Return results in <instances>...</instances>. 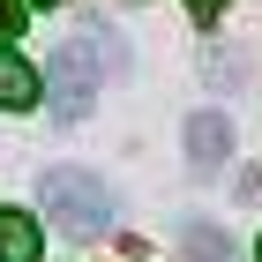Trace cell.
<instances>
[{"mask_svg": "<svg viewBox=\"0 0 262 262\" xmlns=\"http://www.w3.org/2000/svg\"><path fill=\"white\" fill-rule=\"evenodd\" d=\"M255 255H262V247H255Z\"/></svg>", "mask_w": 262, "mask_h": 262, "instance_id": "cell-10", "label": "cell"}, {"mask_svg": "<svg viewBox=\"0 0 262 262\" xmlns=\"http://www.w3.org/2000/svg\"><path fill=\"white\" fill-rule=\"evenodd\" d=\"M38 8H53V0H38Z\"/></svg>", "mask_w": 262, "mask_h": 262, "instance_id": "cell-9", "label": "cell"}, {"mask_svg": "<svg viewBox=\"0 0 262 262\" xmlns=\"http://www.w3.org/2000/svg\"><path fill=\"white\" fill-rule=\"evenodd\" d=\"M98 98V75H90V45H60L53 60H45V105H53V120H82Z\"/></svg>", "mask_w": 262, "mask_h": 262, "instance_id": "cell-2", "label": "cell"}, {"mask_svg": "<svg viewBox=\"0 0 262 262\" xmlns=\"http://www.w3.org/2000/svg\"><path fill=\"white\" fill-rule=\"evenodd\" d=\"M38 68L30 60H15V53H8V38H0V105H8V113H30V105H38Z\"/></svg>", "mask_w": 262, "mask_h": 262, "instance_id": "cell-4", "label": "cell"}, {"mask_svg": "<svg viewBox=\"0 0 262 262\" xmlns=\"http://www.w3.org/2000/svg\"><path fill=\"white\" fill-rule=\"evenodd\" d=\"M23 30V0H0V38H15Z\"/></svg>", "mask_w": 262, "mask_h": 262, "instance_id": "cell-7", "label": "cell"}, {"mask_svg": "<svg viewBox=\"0 0 262 262\" xmlns=\"http://www.w3.org/2000/svg\"><path fill=\"white\" fill-rule=\"evenodd\" d=\"M225 150H232V127H225V113H195L187 120V158H195V172H217Z\"/></svg>", "mask_w": 262, "mask_h": 262, "instance_id": "cell-3", "label": "cell"}, {"mask_svg": "<svg viewBox=\"0 0 262 262\" xmlns=\"http://www.w3.org/2000/svg\"><path fill=\"white\" fill-rule=\"evenodd\" d=\"M187 262H232V240L217 225H187Z\"/></svg>", "mask_w": 262, "mask_h": 262, "instance_id": "cell-6", "label": "cell"}, {"mask_svg": "<svg viewBox=\"0 0 262 262\" xmlns=\"http://www.w3.org/2000/svg\"><path fill=\"white\" fill-rule=\"evenodd\" d=\"M45 217L60 225V232H75V240H98L105 225H113V195H105L98 172H82V165H45Z\"/></svg>", "mask_w": 262, "mask_h": 262, "instance_id": "cell-1", "label": "cell"}, {"mask_svg": "<svg viewBox=\"0 0 262 262\" xmlns=\"http://www.w3.org/2000/svg\"><path fill=\"white\" fill-rule=\"evenodd\" d=\"M187 15H195V23H217V15H225V0H187Z\"/></svg>", "mask_w": 262, "mask_h": 262, "instance_id": "cell-8", "label": "cell"}, {"mask_svg": "<svg viewBox=\"0 0 262 262\" xmlns=\"http://www.w3.org/2000/svg\"><path fill=\"white\" fill-rule=\"evenodd\" d=\"M45 255V232L30 210H0V262H38Z\"/></svg>", "mask_w": 262, "mask_h": 262, "instance_id": "cell-5", "label": "cell"}]
</instances>
